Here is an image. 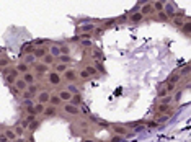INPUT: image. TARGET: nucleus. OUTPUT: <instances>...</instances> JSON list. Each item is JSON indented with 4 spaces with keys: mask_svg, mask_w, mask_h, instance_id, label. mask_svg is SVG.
<instances>
[{
    "mask_svg": "<svg viewBox=\"0 0 191 142\" xmlns=\"http://www.w3.org/2000/svg\"><path fill=\"white\" fill-rule=\"evenodd\" d=\"M44 108H46V105L34 103V106H31V108H26L25 111H26L28 114H31V116H39V114H43V113H44Z\"/></svg>",
    "mask_w": 191,
    "mask_h": 142,
    "instance_id": "1",
    "label": "nucleus"
},
{
    "mask_svg": "<svg viewBox=\"0 0 191 142\" xmlns=\"http://www.w3.org/2000/svg\"><path fill=\"white\" fill-rule=\"evenodd\" d=\"M64 113L65 114H69V116H79L82 111H80V108L79 106H74L72 103H64Z\"/></svg>",
    "mask_w": 191,
    "mask_h": 142,
    "instance_id": "2",
    "label": "nucleus"
},
{
    "mask_svg": "<svg viewBox=\"0 0 191 142\" xmlns=\"http://www.w3.org/2000/svg\"><path fill=\"white\" fill-rule=\"evenodd\" d=\"M13 87H15V88H17V90H18V92H20V93H23V92H26V90H28V83H26V82H25V80H23L21 77H18L17 80H15V83H13Z\"/></svg>",
    "mask_w": 191,
    "mask_h": 142,
    "instance_id": "3",
    "label": "nucleus"
},
{
    "mask_svg": "<svg viewBox=\"0 0 191 142\" xmlns=\"http://www.w3.org/2000/svg\"><path fill=\"white\" fill-rule=\"evenodd\" d=\"M111 129H113V132H114V134H119V136H131V134H127V128H126V126H123V124H113Z\"/></svg>",
    "mask_w": 191,
    "mask_h": 142,
    "instance_id": "4",
    "label": "nucleus"
},
{
    "mask_svg": "<svg viewBox=\"0 0 191 142\" xmlns=\"http://www.w3.org/2000/svg\"><path fill=\"white\" fill-rule=\"evenodd\" d=\"M157 113H158V114H167V116H172L173 109H172V106H170V105H158V106H157Z\"/></svg>",
    "mask_w": 191,
    "mask_h": 142,
    "instance_id": "5",
    "label": "nucleus"
},
{
    "mask_svg": "<svg viewBox=\"0 0 191 142\" xmlns=\"http://www.w3.org/2000/svg\"><path fill=\"white\" fill-rule=\"evenodd\" d=\"M49 96H51V93H49V92H46V90L39 92V93H38V103H41V105L49 103Z\"/></svg>",
    "mask_w": 191,
    "mask_h": 142,
    "instance_id": "6",
    "label": "nucleus"
},
{
    "mask_svg": "<svg viewBox=\"0 0 191 142\" xmlns=\"http://www.w3.org/2000/svg\"><path fill=\"white\" fill-rule=\"evenodd\" d=\"M62 78H65L67 82H75V78H77V72H75V70L67 69L65 72L62 74Z\"/></svg>",
    "mask_w": 191,
    "mask_h": 142,
    "instance_id": "7",
    "label": "nucleus"
},
{
    "mask_svg": "<svg viewBox=\"0 0 191 142\" xmlns=\"http://www.w3.org/2000/svg\"><path fill=\"white\" fill-rule=\"evenodd\" d=\"M44 116H46V118H54V116L56 114H57V108H56V106H46V108H44V113H43Z\"/></svg>",
    "mask_w": 191,
    "mask_h": 142,
    "instance_id": "8",
    "label": "nucleus"
},
{
    "mask_svg": "<svg viewBox=\"0 0 191 142\" xmlns=\"http://www.w3.org/2000/svg\"><path fill=\"white\" fill-rule=\"evenodd\" d=\"M57 96H59L60 101H64V103H70V100H72V95L67 92V90H60V92L57 93Z\"/></svg>",
    "mask_w": 191,
    "mask_h": 142,
    "instance_id": "9",
    "label": "nucleus"
},
{
    "mask_svg": "<svg viewBox=\"0 0 191 142\" xmlns=\"http://www.w3.org/2000/svg\"><path fill=\"white\" fill-rule=\"evenodd\" d=\"M185 23H186V20H185L183 15H173V25L177 28H181Z\"/></svg>",
    "mask_w": 191,
    "mask_h": 142,
    "instance_id": "10",
    "label": "nucleus"
},
{
    "mask_svg": "<svg viewBox=\"0 0 191 142\" xmlns=\"http://www.w3.org/2000/svg\"><path fill=\"white\" fill-rule=\"evenodd\" d=\"M60 80H62V77H60L59 74H56V72H49V82L52 83V85H59V83H60Z\"/></svg>",
    "mask_w": 191,
    "mask_h": 142,
    "instance_id": "11",
    "label": "nucleus"
},
{
    "mask_svg": "<svg viewBox=\"0 0 191 142\" xmlns=\"http://www.w3.org/2000/svg\"><path fill=\"white\" fill-rule=\"evenodd\" d=\"M34 69H36L38 74H46L49 70V67L46 64H43V62H34Z\"/></svg>",
    "mask_w": 191,
    "mask_h": 142,
    "instance_id": "12",
    "label": "nucleus"
},
{
    "mask_svg": "<svg viewBox=\"0 0 191 142\" xmlns=\"http://www.w3.org/2000/svg\"><path fill=\"white\" fill-rule=\"evenodd\" d=\"M163 10H165V13H167L168 18L175 15V7H173V3H165V5H163Z\"/></svg>",
    "mask_w": 191,
    "mask_h": 142,
    "instance_id": "13",
    "label": "nucleus"
},
{
    "mask_svg": "<svg viewBox=\"0 0 191 142\" xmlns=\"http://www.w3.org/2000/svg\"><path fill=\"white\" fill-rule=\"evenodd\" d=\"M46 54H48V51H46L44 48H34V51H33V56H34V57H41V59H43Z\"/></svg>",
    "mask_w": 191,
    "mask_h": 142,
    "instance_id": "14",
    "label": "nucleus"
},
{
    "mask_svg": "<svg viewBox=\"0 0 191 142\" xmlns=\"http://www.w3.org/2000/svg\"><path fill=\"white\" fill-rule=\"evenodd\" d=\"M49 56H52V57H59L60 56V49L57 44H52V46L49 48Z\"/></svg>",
    "mask_w": 191,
    "mask_h": 142,
    "instance_id": "15",
    "label": "nucleus"
},
{
    "mask_svg": "<svg viewBox=\"0 0 191 142\" xmlns=\"http://www.w3.org/2000/svg\"><path fill=\"white\" fill-rule=\"evenodd\" d=\"M67 69H69V67H67L65 64H56V65H54V72H56V74H59V75H62Z\"/></svg>",
    "mask_w": 191,
    "mask_h": 142,
    "instance_id": "16",
    "label": "nucleus"
},
{
    "mask_svg": "<svg viewBox=\"0 0 191 142\" xmlns=\"http://www.w3.org/2000/svg\"><path fill=\"white\" fill-rule=\"evenodd\" d=\"M23 80H25V82H26L28 85H31V83H34V75L31 74V72H26V74H23V77H21Z\"/></svg>",
    "mask_w": 191,
    "mask_h": 142,
    "instance_id": "17",
    "label": "nucleus"
},
{
    "mask_svg": "<svg viewBox=\"0 0 191 142\" xmlns=\"http://www.w3.org/2000/svg\"><path fill=\"white\" fill-rule=\"evenodd\" d=\"M60 103H62V101L59 100L57 95H51V96H49V105H51V106H56V108H57Z\"/></svg>",
    "mask_w": 191,
    "mask_h": 142,
    "instance_id": "18",
    "label": "nucleus"
},
{
    "mask_svg": "<svg viewBox=\"0 0 191 142\" xmlns=\"http://www.w3.org/2000/svg\"><path fill=\"white\" fill-rule=\"evenodd\" d=\"M142 18H144V17H142V15L139 13V12H134L131 17H129V21H131V23H139Z\"/></svg>",
    "mask_w": 191,
    "mask_h": 142,
    "instance_id": "19",
    "label": "nucleus"
},
{
    "mask_svg": "<svg viewBox=\"0 0 191 142\" xmlns=\"http://www.w3.org/2000/svg\"><path fill=\"white\" fill-rule=\"evenodd\" d=\"M70 103L74 105V106H80V105H82V95H80V93H77V95H72V100H70Z\"/></svg>",
    "mask_w": 191,
    "mask_h": 142,
    "instance_id": "20",
    "label": "nucleus"
},
{
    "mask_svg": "<svg viewBox=\"0 0 191 142\" xmlns=\"http://www.w3.org/2000/svg\"><path fill=\"white\" fill-rule=\"evenodd\" d=\"M150 12H152V2H149V3H146V5L141 8V12H139V13L144 17V15H147V13H150Z\"/></svg>",
    "mask_w": 191,
    "mask_h": 142,
    "instance_id": "21",
    "label": "nucleus"
},
{
    "mask_svg": "<svg viewBox=\"0 0 191 142\" xmlns=\"http://www.w3.org/2000/svg\"><path fill=\"white\" fill-rule=\"evenodd\" d=\"M83 70L87 72V75H88V77H95V75L98 74V72H96V69L93 67V65H87V67H85Z\"/></svg>",
    "mask_w": 191,
    "mask_h": 142,
    "instance_id": "22",
    "label": "nucleus"
},
{
    "mask_svg": "<svg viewBox=\"0 0 191 142\" xmlns=\"http://www.w3.org/2000/svg\"><path fill=\"white\" fill-rule=\"evenodd\" d=\"M180 29L183 31V34H185V36H189V33H191V23H189V21H186V23H185V25H183V26L180 28Z\"/></svg>",
    "mask_w": 191,
    "mask_h": 142,
    "instance_id": "23",
    "label": "nucleus"
},
{
    "mask_svg": "<svg viewBox=\"0 0 191 142\" xmlns=\"http://www.w3.org/2000/svg\"><path fill=\"white\" fill-rule=\"evenodd\" d=\"M15 69H17L18 72H21V74H26V72H29V67H28L26 64H23V62H20V64H18Z\"/></svg>",
    "mask_w": 191,
    "mask_h": 142,
    "instance_id": "24",
    "label": "nucleus"
},
{
    "mask_svg": "<svg viewBox=\"0 0 191 142\" xmlns=\"http://www.w3.org/2000/svg\"><path fill=\"white\" fill-rule=\"evenodd\" d=\"M43 64H46L49 67V65H54V57L52 56H49V54H46L44 57H43Z\"/></svg>",
    "mask_w": 191,
    "mask_h": 142,
    "instance_id": "25",
    "label": "nucleus"
},
{
    "mask_svg": "<svg viewBox=\"0 0 191 142\" xmlns=\"http://www.w3.org/2000/svg\"><path fill=\"white\" fill-rule=\"evenodd\" d=\"M5 137H7L8 140H17V134H15V131L7 129V131H5Z\"/></svg>",
    "mask_w": 191,
    "mask_h": 142,
    "instance_id": "26",
    "label": "nucleus"
},
{
    "mask_svg": "<svg viewBox=\"0 0 191 142\" xmlns=\"http://www.w3.org/2000/svg\"><path fill=\"white\" fill-rule=\"evenodd\" d=\"M180 80H181V77H180V74H173V75H170V78H168V83H173V85H177Z\"/></svg>",
    "mask_w": 191,
    "mask_h": 142,
    "instance_id": "27",
    "label": "nucleus"
},
{
    "mask_svg": "<svg viewBox=\"0 0 191 142\" xmlns=\"http://www.w3.org/2000/svg\"><path fill=\"white\" fill-rule=\"evenodd\" d=\"M28 92L31 93V95H36L39 92V85L38 83H31V85H28Z\"/></svg>",
    "mask_w": 191,
    "mask_h": 142,
    "instance_id": "28",
    "label": "nucleus"
},
{
    "mask_svg": "<svg viewBox=\"0 0 191 142\" xmlns=\"http://www.w3.org/2000/svg\"><path fill=\"white\" fill-rule=\"evenodd\" d=\"M163 2H152V8L155 10V12H163Z\"/></svg>",
    "mask_w": 191,
    "mask_h": 142,
    "instance_id": "29",
    "label": "nucleus"
},
{
    "mask_svg": "<svg viewBox=\"0 0 191 142\" xmlns=\"http://www.w3.org/2000/svg\"><path fill=\"white\" fill-rule=\"evenodd\" d=\"M57 59L60 60V62H59V64H65V65H67V64H69V62H70V60H72V57H70V56H59V57H57Z\"/></svg>",
    "mask_w": 191,
    "mask_h": 142,
    "instance_id": "30",
    "label": "nucleus"
},
{
    "mask_svg": "<svg viewBox=\"0 0 191 142\" xmlns=\"http://www.w3.org/2000/svg\"><path fill=\"white\" fill-rule=\"evenodd\" d=\"M34 60H36V57H34V56H33V54H28V56H26V57H25V60H23V64H26V65H29V64H31V62H34Z\"/></svg>",
    "mask_w": 191,
    "mask_h": 142,
    "instance_id": "31",
    "label": "nucleus"
},
{
    "mask_svg": "<svg viewBox=\"0 0 191 142\" xmlns=\"http://www.w3.org/2000/svg\"><path fill=\"white\" fill-rule=\"evenodd\" d=\"M67 92H69L70 95H77V93H79V88H77L75 85L72 83V85H69V87H67Z\"/></svg>",
    "mask_w": 191,
    "mask_h": 142,
    "instance_id": "32",
    "label": "nucleus"
},
{
    "mask_svg": "<svg viewBox=\"0 0 191 142\" xmlns=\"http://www.w3.org/2000/svg\"><path fill=\"white\" fill-rule=\"evenodd\" d=\"M7 65H10V57H0V67H7Z\"/></svg>",
    "mask_w": 191,
    "mask_h": 142,
    "instance_id": "33",
    "label": "nucleus"
},
{
    "mask_svg": "<svg viewBox=\"0 0 191 142\" xmlns=\"http://www.w3.org/2000/svg\"><path fill=\"white\" fill-rule=\"evenodd\" d=\"M172 101H173V100H172V96H168V95H167V96H163V98L160 100V105H170Z\"/></svg>",
    "mask_w": 191,
    "mask_h": 142,
    "instance_id": "34",
    "label": "nucleus"
},
{
    "mask_svg": "<svg viewBox=\"0 0 191 142\" xmlns=\"http://www.w3.org/2000/svg\"><path fill=\"white\" fill-rule=\"evenodd\" d=\"M59 49H60V56H69V52H70L69 46H60Z\"/></svg>",
    "mask_w": 191,
    "mask_h": 142,
    "instance_id": "35",
    "label": "nucleus"
},
{
    "mask_svg": "<svg viewBox=\"0 0 191 142\" xmlns=\"http://www.w3.org/2000/svg\"><path fill=\"white\" fill-rule=\"evenodd\" d=\"M175 88H177V85H173V83H168L167 87H165V92H167V95H168V93L175 92Z\"/></svg>",
    "mask_w": 191,
    "mask_h": 142,
    "instance_id": "36",
    "label": "nucleus"
},
{
    "mask_svg": "<svg viewBox=\"0 0 191 142\" xmlns=\"http://www.w3.org/2000/svg\"><path fill=\"white\" fill-rule=\"evenodd\" d=\"M23 106L25 108H31V106H34V101L33 100H23Z\"/></svg>",
    "mask_w": 191,
    "mask_h": 142,
    "instance_id": "37",
    "label": "nucleus"
},
{
    "mask_svg": "<svg viewBox=\"0 0 191 142\" xmlns=\"http://www.w3.org/2000/svg\"><path fill=\"white\" fill-rule=\"evenodd\" d=\"M170 119V116H167V114H162V116H160V118L157 119V123L158 124H162V123H165V121H168Z\"/></svg>",
    "mask_w": 191,
    "mask_h": 142,
    "instance_id": "38",
    "label": "nucleus"
},
{
    "mask_svg": "<svg viewBox=\"0 0 191 142\" xmlns=\"http://www.w3.org/2000/svg\"><path fill=\"white\" fill-rule=\"evenodd\" d=\"M15 134H17V136H23L25 134V129L21 128V126H17V128H15Z\"/></svg>",
    "mask_w": 191,
    "mask_h": 142,
    "instance_id": "39",
    "label": "nucleus"
},
{
    "mask_svg": "<svg viewBox=\"0 0 191 142\" xmlns=\"http://www.w3.org/2000/svg\"><path fill=\"white\" fill-rule=\"evenodd\" d=\"M33 98H34V95H31L28 90H26V92H23V100H33Z\"/></svg>",
    "mask_w": 191,
    "mask_h": 142,
    "instance_id": "40",
    "label": "nucleus"
},
{
    "mask_svg": "<svg viewBox=\"0 0 191 142\" xmlns=\"http://www.w3.org/2000/svg\"><path fill=\"white\" fill-rule=\"evenodd\" d=\"M181 95H183V92H181V90H180V92H177V93H175V96H173V101H180V100H181Z\"/></svg>",
    "mask_w": 191,
    "mask_h": 142,
    "instance_id": "41",
    "label": "nucleus"
},
{
    "mask_svg": "<svg viewBox=\"0 0 191 142\" xmlns=\"http://www.w3.org/2000/svg\"><path fill=\"white\" fill-rule=\"evenodd\" d=\"M147 128L155 129V128H158V123H157V121H150V123H147Z\"/></svg>",
    "mask_w": 191,
    "mask_h": 142,
    "instance_id": "42",
    "label": "nucleus"
},
{
    "mask_svg": "<svg viewBox=\"0 0 191 142\" xmlns=\"http://www.w3.org/2000/svg\"><path fill=\"white\" fill-rule=\"evenodd\" d=\"M158 18H160V20H163V21H167V20H170V18L167 17V13H165V12H158Z\"/></svg>",
    "mask_w": 191,
    "mask_h": 142,
    "instance_id": "43",
    "label": "nucleus"
},
{
    "mask_svg": "<svg viewBox=\"0 0 191 142\" xmlns=\"http://www.w3.org/2000/svg\"><path fill=\"white\" fill-rule=\"evenodd\" d=\"M38 126H39V123H38V121H34V123H29V128H28V131H34L36 128H38Z\"/></svg>",
    "mask_w": 191,
    "mask_h": 142,
    "instance_id": "44",
    "label": "nucleus"
},
{
    "mask_svg": "<svg viewBox=\"0 0 191 142\" xmlns=\"http://www.w3.org/2000/svg\"><path fill=\"white\" fill-rule=\"evenodd\" d=\"M20 126H21V128H23L25 131H26V129L29 128V123H28V121H26V119H23V121H21V123H20Z\"/></svg>",
    "mask_w": 191,
    "mask_h": 142,
    "instance_id": "45",
    "label": "nucleus"
},
{
    "mask_svg": "<svg viewBox=\"0 0 191 142\" xmlns=\"http://www.w3.org/2000/svg\"><path fill=\"white\" fill-rule=\"evenodd\" d=\"M25 119H26L28 123H34V121H38V119H36V116H31V114H28V116H26V118H25Z\"/></svg>",
    "mask_w": 191,
    "mask_h": 142,
    "instance_id": "46",
    "label": "nucleus"
},
{
    "mask_svg": "<svg viewBox=\"0 0 191 142\" xmlns=\"http://www.w3.org/2000/svg\"><path fill=\"white\" fill-rule=\"evenodd\" d=\"M80 44H82L83 48H90V46H91V41H90V39H88V41H87V39H83V41H82Z\"/></svg>",
    "mask_w": 191,
    "mask_h": 142,
    "instance_id": "47",
    "label": "nucleus"
},
{
    "mask_svg": "<svg viewBox=\"0 0 191 142\" xmlns=\"http://www.w3.org/2000/svg\"><path fill=\"white\" fill-rule=\"evenodd\" d=\"M101 57H103V56H101V52H100V51H95V52H93V59H95V60L101 59Z\"/></svg>",
    "mask_w": 191,
    "mask_h": 142,
    "instance_id": "48",
    "label": "nucleus"
},
{
    "mask_svg": "<svg viewBox=\"0 0 191 142\" xmlns=\"http://www.w3.org/2000/svg\"><path fill=\"white\" fill-rule=\"evenodd\" d=\"M79 77H82V78H90L88 75H87V72H85V70H80V72H79Z\"/></svg>",
    "mask_w": 191,
    "mask_h": 142,
    "instance_id": "49",
    "label": "nucleus"
},
{
    "mask_svg": "<svg viewBox=\"0 0 191 142\" xmlns=\"http://www.w3.org/2000/svg\"><path fill=\"white\" fill-rule=\"evenodd\" d=\"M188 74H189V67H185V69H183V72L180 74V77H183V75H188Z\"/></svg>",
    "mask_w": 191,
    "mask_h": 142,
    "instance_id": "50",
    "label": "nucleus"
},
{
    "mask_svg": "<svg viewBox=\"0 0 191 142\" xmlns=\"http://www.w3.org/2000/svg\"><path fill=\"white\" fill-rule=\"evenodd\" d=\"M137 126H139V123H127V128H134V129H136Z\"/></svg>",
    "mask_w": 191,
    "mask_h": 142,
    "instance_id": "51",
    "label": "nucleus"
},
{
    "mask_svg": "<svg viewBox=\"0 0 191 142\" xmlns=\"http://www.w3.org/2000/svg\"><path fill=\"white\" fill-rule=\"evenodd\" d=\"M165 95H167V92H165V88H162V90L158 92V96H160V98H163Z\"/></svg>",
    "mask_w": 191,
    "mask_h": 142,
    "instance_id": "52",
    "label": "nucleus"
},
{
    "mask_svg": "<svg viewBox=\"0 0 191 142\" xmlns=\"http://www.w3.org/2000/svg\"><path fill=\"white\" fill-rule=\"evenodd\" d=\"M0 142H8V139L5 137V134H0Z\"/></svg>",
    "mask_w": 191,
    "mask_h": 142,
    "instance_id": "53",
    "label": "nucleus"
},
{
    "mask_svg": "<svg viewBox=\"0 0 191 142\" xmlns=\"http://www.w3.org/2000/svg\"><path fill=\"white\" fill-rule=\"evenodd\" d=\"M144 128H146V126H144V124H139V126H137V128H136V131H142Z\"/></svg>",
    "mask_w": 191,
    "mask_h": 142,
    "instance_id": "54",
    "label": "nucleus"
},
{
    "mask_svg": "<svg viewBox=\"0 0 191 142\" xmlns=\"http://www.w3.org/2000/svg\"><path fill=\"white\" fill-rule=\"evenodd\" d=\"M111 142H119V137H113V140Z\"/></svg>",
    "mask_w": 191,
    "mask_h": 142,
    "instance_id": "55",
    "label": "nucleus"
},
{
    "mask_svg": "<svg viewBox=\"0 0 191 142\" xmlns=\"http://www.w3.org/2000/svg\"><path fill=\"white\" fill-rule=\"evenodd\" d=\"M21 142H31V140H21Z\"/></svg>",
    "mask_w": 191,
    "mask_h": 142,
    "instance_id": "56",
    "label": "nucleus"
},
{
    "mask_svg": "<svg viewBox=\"0 0 191 142\" xmlns=\"http://www.w3.org/2000/svg\"><path fill=\"white\" fill-rule=\"evenodd\" d=\"M85 142H93V140H85Z\"/></svg>",
    "mask_w": 191,
    "mask_h": 142,
    "instance_id": "57",
    "label": "nucleus"
}]
</instances>
